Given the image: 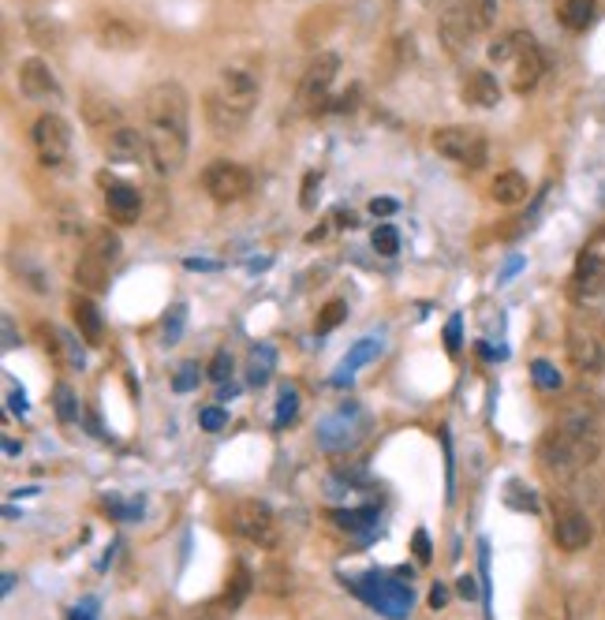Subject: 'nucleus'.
I'll use <instances>...</instances> for the list:
<instances>
[{"label":"nucleus","mask_w":605,"mask_h":620,"mask_svg":"<svg viewBox=\"0 0 605 620\" xmlns=\"http://www.w3.org/2000/svg\"><path fill=\"white\" fill-rule=\"evenodd\" d=\"M146 139H150V161L161 176L183 169L187 146H191V101L180 83H157L146 90Z\"/></svg>","instance_id":"nucleus-1"},{"label":"nucleus","mask_w":605,"mask_h":620,"mask_svg":"<svg viewBox=\"0 0 605 620\" xmlns=\"http://www.w3.org/2000/svg\"><path fill=\"white\" fill-rule=\"evenodd\" d=\"M598 452H602L598 419H594L591 408L576 404L546 430L542 445H538V460L553 479H572L598 460Z\"/></svg>","instance_id":"nucleus-2"},{"label":"nucleus","mask_w":605,"mask_h":620,"mask_svg":"<svg viewBox=\"0 0 605 620\" xmlns=\"http://www.w3.org/2000/svg\"><path fill=\"white\" fill-rule=\"evenodd\" d=\"M258 75L243 64H228L221 71V79L213 86L206 101H202V113H206V124L217 139H228V135H240L247 120H251L254 105H258Z\"/></svg>","instance_id":"nucleus-3"},{"label":"nucleus","mask_w":605,"mask_h":620,"mask_svg":"<svg viewBox=\"0 0 605 620\" xmlns=\"http://www.w3.org/2000/svg\"><path fill=\"white\" fill-rule=\"evenodd\" d=\"M120 251H124V243H120L113 228H94L86 236V247L79 254V262H75V284L83 288L86 296H98V292L109 288V273L120 262Z\"/></svg>","instance_id":"nucleus-4"},{"label":"nucleus","mask_w":605,"mask_h":620,"mask_svg":"<svg viewBox=\"0 0 605 620\" xmlns=\"http://www.w3.org/2000/svg\"><path fill=\"white\" fill-rule=\"evenodd\" d=\"M434 150L452 165H464V169H482L486 157H490V142L482 135L479 127H467V124H449V127H437L434 135Z\"/></svg>","instance_id":"nucleus-5"},{"label":"nucleus","mask_w":605,"mask_h":620,"mask_svg":"<svg viewBox=\"0 0 605 620\" xmlns=\"http://www.w3.org/2000/svg\"><path fill=\"white\" fill-rule=\"evenodd\" d=\"M605 296V225L583 243L572 273V299L576 303H594Z\"/></svg>","instance_id":"nucleus-6"},{"label":"nucleus","mask_w":605,"mask_h":620,"mask_svg":"<svg viewBox=\"0 0 605 620\" xmlns=\"http://www.w3.org/2000/svg\"><path fill=\"white\" fill-rule=\"evenodd\" d=\"M232 531L240 538H247L258 550H277L281 546V531H277V516L266 501L258 497H247L240 505L232 508Z\"/></svg>","instance_id":"nucleus-7"},{"label":"nucleus","mask_w":605,"mask_h":620,"mask_svg":"<svg viewBox=\"0 0 605 620\" xmlns=\"http://www.w3.org/2000/svg\"><path fill=\"white\" fill-rule=\"evenodd\" d=\"M202 187H206V195L213 202H221V206H232V202H243V198L254 191V172L243 169L240 161H213L206 165L202 172Z\"/></svg>","instance_id":"nucleus-8"},{"label":"nucleus","mask_w":605,"mask_h":620,"mask_svg":"<svg viewBox=\"0 0 605 620\" xmlns=\"http://www.w3.org/2000/svg\"><path fill=\"white\" fill-rule=\"evenodd\" d=\"M30 142H34V154L42 161L45 169H57L64 165L71 154V127L64 116L57 113H42L30 127Z\"/></svg>","instance_id":"nucleus-9"},{"label":"nucleus","mask_w":605,"mask_h":620,"mask_svg":"<svg viewBox=\"0 0 605 620\" xmlns=\"http://www.w3.org/2000/svg\"><path fill=\"white\" fill-rule=\"evenodd\" d=\"M337 71H340L337 53H318V57L310 60L307 71H303V79H299V90H296L299 109L322 113V105L329 101V90H333V83H337Z\"/></svg>","instance_id":"nucleus-10"},{"label":"nucleus","mask_w":605,"mask_h":620,"mask_svg":"<svg viewBox=\"0 0 605 620\" xmlns=\"http://www.w3.org/2000/svg\"><path fill=\"white\" fill-rule=\"evenodd\" d=\"M591 538H594V523L583 508L557 505V520H553V542H557V550L579 553L591 546Z\"/></svg>","instance_id":"nucleus-11"},{"label":"nucleus","mask_w":605,"mask_h":620,"mask_svg":"<svg viewBox=\"0 0 605 620\" xmlns=\"http://www.w3.org/2000/svg\"><path fill=\"white\" fill-rule=\"evenodd\" d=\"M101 191H105V210L113 217L116 225H135L142 213V191L135 184H127V180H116L109 172H101L98 176Z\"/></svg>","instance_id":"nucleus-12"},{"label":"nucleus","mask_w":605,"mask_h":620,"mask_svg":"<svg viewBox=\"0 0 605 620\" xmlns=\"http://www.w3.org/2000/svg\"><path fill=\"white\" fill-rule=\"evenodd\" d=\"M105 157L116 161V165H139L142 157H150V139L146 131L131 124H120L116 131L105 135Z\"/></svg>","instance_id":"nucleus-13"},{"label":"nucleus","mask_w":605,"mask_h":620,"mask_svg":"<svg viewBox=\"0 0 605 620\" xmlns=\"http://www.w3.org/2000/svg\"><path fill=\"white\" fill-rule=\"evenodd\" d=\"M437 30H441V42L449 45L452 53H464V49H471V45H475V38H479V27L471 23V15H467L464 0H456V4H449V8L441 12V19H437Z\"/></svg>","instance_id":"nucleus-14"},{"label":"nucleus","mask_w":605,"mask_h":620,"mask_svg":"<svg viewBox=\"0 0 605 620\" xmlns=\"http://www.w3.org/2000/svg\"><path fill=\"white\" fill-rule=\"evenodd\" d=\"M19 90H23L30 101H53L60 94V83L45 60L30 57L19 64Z\"/></svg>","instance_id":"nucleus-15"},{"label":"nucleus","mask_w":605,"mask_h":620,"mask_svg":"<svg viewBox=\"0 0 605 620\" xmlns=\"http://www.w3.org/2000/svg\"><path fill=\"white\" fill-rule=\"evenodd\" d=\"M460 98L467 105H475V109H493L497 101H501V83H497V75L486 68H471L464 75V83H460Z\"/></svg>","instance_id":"nucleus-16"},{"label":"nucleus","mask_w":605,"mask_h":620,"mask_svg":"<svg viewBox=\"0 0 605 620\" xmlns=\"http://www.w3.org/2000/svg\"><path fill=\"white\" fill-rule=\"evenodd\" d=\"M98 45L101 49H113V53H124V49H139L142 45V30L135 23H127L120 15H105L98 23Z\"/></svg>","instance_id":"nucleus-17"},{"label":"nucleus","mask_w":605,"mask_h":620,"mask_svg":"<svg viewBox=\"0 0 605 620\" xmlns=\"http://www.w3.org/2000/svg\"><path fill=\"white\" fill-rule=\"evenodd\" d=\"M568 359H572V367L583 370V374H602L605 370L602 340H594L591 333H568Z\"/></svg>","instance_id":"nucleus-18"},{"label":"nucleus","mask_w":605,"mask_h":620,"mask_svg":"<svg viewBox=\"0 0 605 620\" xmlns=\"http://www.w3.org/2000/svg\"><path fill=\"white\" fill-rule=\"evenodd\" d=\"M508 68H512V90H516V94H527V90H535L538 79H542V71H546V53H542L535 42L531 49H523Z\"/></svg>","instance_id":"nucleus-19"},{"label":"nucleus","mask_w":605,"mask_h":620,"mask_svg":"<svg viewBox=\"0 0 605 620\" xmlns=\"http://www.w3.org/2000/svg\"><path fill=\"white\" fill-rule=\"evenodd\" d=\"M71 318H75V329L86 344H101L105 337V322H101V310L90 296H75L71 299Z\"/></svg>","instance_id":"nucleus-20"},{"label":"nucleus","mask_w":605,"mask_h":620,"mask_svg":"<svg viewBox=\"0 0 605 620\" xmlns=\"http://www.w3.org/2000/svg\"><path fill=\"white\" fill-rule=\"evenodd\" d=\"M527 176L516 169H505V172H497L493 176V184H490V198L497 202V206H520L523 198H527Z\"/></svg>","instance_id":"nucleus-21"},{"label":"nucleus","mask_w":605,"mask_h":620,"mask_svg":"<svg viewBox=\"0 0 605 620\" xmlns=\"http://www.w3.org/2000/svg\"><path fill=\"white\" fill-rule=\"evenodd\" d=\"M594 15H598V0H564L561 8H557L561 27L572 30V34H583L594 23Z\"/></svg>","instance_id":"nucleus-22"},{"label":"nucleus","mask_w":605,"mask_h":620,"mask_svg":"<svg viewBox=\"0 0 605 620\" xmlns=\"http://www.w3.org/2000/svg\"><path fill=\"white\" fill-rule=\"evenodd\" d=\"M251 587H254L251 568H247V564H236V568H232V579H228V587H225V598H221V609H225V613H236V609L247 602Z\"/></svg>","instance_id":"nucleus-23"},{"label":"nucleus","mask_w":605,"mask_h":620,"mask_svg":"<svg viewBox=\"0 0 605 620\" xmlns=\"http://www.w3.org/2000/svg\"><path fill=\"white\" fill-rule=\"evenodd\" d=\"M535 45V38L527 34V30H512V34H505V38H497V42L490 45V60L493 64H512V60L520 57L523 49H531Z\"/></svg>","instance_id":"nucleus-24"},{"label":"nucleus","mask_w":605,"mask_h":620,"mask_svg":"<svg viewBox=\"0 0 605 620\" xmlns=\"http://www.w3.org/2000/svg\"><path fill=\"white\" fill-rule=\"evenodd\" d=\"M83 116H86V124L94 127V131H105V135L124 124V120H120V109H116V105H109V101H101V98L83 101Z\"/></svg>","instance_id":"nucleus-25"},{"label":"nucleus","mask_w":605,"mask_h":620,"mask_svg":"<svg viewBox=\"0 0 605 620\" xmlns=\"http://www.w3.org/2000/svg\"><path fill=\"white\" fill-rule=\"evenodd\" d=\"M467 15H471V23L479 27V34L493 27V19H497V0H464Z\"/></svg>","instance_id":"nucleus-26"},{"label":"nucleus","mask_w":605,"mask_h":620,"mask_svg":"<svg viewBox=\"0 0 605 620\" xmlns=\"http://www.w3.org/2000/svg\"><path fill=\"white\" fill-rule=\"evenodd\" d=\"M348 318V303L344 299H333V303H325L322 314H318V322H314V333L322 337V333H329V329H337L340 322Z\"/></svg>","instance_id":"nucleus-27"},{"label":"nucleus","mask_w":605,"mask_h":620,"mask_svg":"<svg viewBox=\"0 0 605 620\" xmlns=\"http://www.w3.org/2000/svg\"><path fill=\"white\" fill-rule=\"evenodd\" d=\"M53 408H57V419L60 423H71L75 415H79V404H75V393H71V385L60 381L57 389H53Z\"/></svg>","instance_id":"nucleus-28"},{"label":"nucleus","mask_w":605,"mask_h":620,"mask_svg":"<svg viewBox=\"0 0 605 620\" xmlns=\"http://www.w3.org/2000/svg\"><path fill=\"white\" fill-rule=\"evenodd\" d=\"M374 251L385 254V258H393V254L400 251V236H396L393 225H381L378 232H374Z\"/></svg>","instance_id":"nucleus-29"},{"label":"nucleus","mask_w":605,"mask_h":620,"mask_svg":"<svg viewBox=\"0 0 605 620\" xmlns=\"http://www.w3.org/2000/svg\"><path fill=\"white\" fill-rule=\"evenodd\" d=\"M531 378H535L538 389H561V374L549 367L546 359H538L535 367H531Z\"/></svg>","instance_id":"nucleus-30"},{"label":"nucleus","mask_w":605,"mask_h":620,"mask_svg":"<svg viewBox=\"0 0 605 620\" xmlns=\"http://www.w3.org/2000/svg\"><path fill=\"white\" fill-rule=\"evenodd\" d=\"M266 587L273 594L292 591V576H288V568H281V564H269V568H266Z\"/></svg>","instance_id":"nucleus-31"},{"label":"nucleus","mask_w":605,"mask_h":620,"mask_svg":"<svg viewBox=\"0 0 605 620\" xmlns=\"http://www.w3.org/2000/svg\"><path fill=\"white\" fill-rule=\"evenodd\" d=\"M228 374H232V355L221 348V352H213V359H210V378L213 381H225Z\"/></svg>","instance_id":"nucleus-32"},{"label":"nucleus","mask_w":605,"mask_h":620,"mask_svg":"<svg viewBox=\"0 0 605 620\" xmlns=\"http://www.w3.org/2000/svg\"><path fill=\"white\" fill-rule=\"evenodd\" d=\"M296 408H299V396L292 393V389H284V396H281V411H277V426H284L292 415H296Z\"/></svg>","instance_id":"nucleus-33"},{"label":"nucleus","mask_w":605,"mask_h":620,"mask_svg":"<svg viewBox=\"0 0 605 620\" xmlns=\"http://www.w3.org/2000/svg\"><path fill=\"white\" fill-rule=\"evenodd\" d=\"M318 184H322V176H318V172H307V180H303V198H299L303 210H314V191H318Z\"/></svg>","instance_id":"nucleus-34"},{"label":"nucleus","mask_w":605,"mask_h":620,"mask_svg":"<svg viewBox=\"0 0 605 620\" xmlns=\"http://www.w3.org/2000/svg\"><path fill=\"white\" fill-rule=\"evenodd\" d=\"M195 381H198V367H195V363H183V367H180V374L172 378V385H176L180 393H187V389H191Z\"/></svg>","instance_id":"nucleus-35"},{"label":"nucleus","mask_w":605,"mask_h":620,"mask_svg":"<svg viewBox=\"0 0 605 620\" xmlns=\"http://www.w3.org/2000/svg\"><path fill=\"white\" fill-rule=\"evenodd\" d=\"M202 426H206V430H221V426H225V411H221V408H206V411H202Z\"/></svg>","instance_id":"nucleus-36"},{"label":"nucleus","mask_w":605,"mask_h":620,"mask_svg":"<svg viewBox=\"0 0 605 620\" xmlns=\"http://www.w3.org/2000/svg\"><path fill=\"white\" fill-rule=\"evenodd\" d=\"M393 210H396V202H389V198H374V202H370V213H374V217H389Z\"/></svg>","instance_id":"nucleus-37"},{"label":"nucleus","mask_w":605,"mask_h":620,"mask_svg":"<svg viewBox=\"0 0 605 620\" xmlns=\"http://www.w3.org/2000/svg\"><path fill=\"white\" fill-rule=\"evenodd\" d=\"M456 587H460V594H464V598H475V594H479V587H475V576H460V583H456Z\"/></svg>","instance_id":"nucleus-38"},{"label":"nucleus","mask_w":605,"mask_h":620,"mask_svg":"<svg viewBox=\"0 0 605 620\" xmlns=\"http://www.w3.org/2000/svg\"><path fill=\"white\" fill-rule=\"evenodd\" d=\"M415 553H419V561H430V542H426L423 531L415 535Z\"/></svg>","instance_id":"nucleus-39"},{"label":"nucleus","mask_w":605,"mask_h":620,"mask_svg":"<svg viewBox=\"0 0 605 620\" xmlns=\"http://www.w3.org/2000/svg\"><path fill=\"white\" fill-rule=\"evenodd\" d=\"M445 598H449V594L441 591V587H434V591H430V606L441 609V606H445Z\"/></svg>","instance_id":"nucleus-40"}]
</instances>
